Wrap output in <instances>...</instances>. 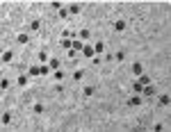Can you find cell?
<instances>
[{
  "mask_svg": "<svg viewBox=\"0 0 171 132\" xmlns=\"http://www.w3.org/2000/svg\"><path fill=\"white\" fill-rule=\"evenodd\" d=\"M94 53L96 55H103V53H105V44H103V41H98V44L94 46Z\"/></svg>",
  "mask_w": 171,
  "mask_h": 132,
  "instance_id": "cell-11",
  "label": "cell"
},
{
  "mask_svg": "<svg viewBox=\"0 0 171 132\" xmlns=\"http://www.w3.org/2000/svg\"><path fill=\"white\" fill-rule=\"evenodd\" d=\"M68 14H80V5H68Z\"/></svg>",
  "mask_w": 171,
  "mask_h": 132,
  "instance_id": "cell-17",
  "label": "cell"
},
{
  "mask_svg": "<svg viewBox=\"0 0 171 132\" xmlns=\"http://www.w3.org/2000/svg\"><path fill=\"white\" fill-rule=\"evenodd\" d=\"M27 75H30V78H37V75H41V66H30Z\"/></svg>",
  "mask_w": 171,
  "mask_h": 132,
  "instance_id": "cell-4",
  "label": "cell"
},
{
  "mask_svg": "<svg viewBox=\"0 0 171 132\" xmlns=\"http://www.w3.org/2000/svg\"><path fill=\"white\" fill-rule=\"evenodd\" d=\"M39 59H41V62H48V53H46V50H41V53H39Z\"/></svg>",
  "mask_w": 171,
  "mask_h": 132,
  "instance_id": "cell-27",
  "label": "cell"
},
{
  "mask_svg": "<svg viewBox=\"0 0 171 132\" xmlns=\"http://www.w3.org/2000/svg\"><path fill=\"white\" fill-rule=\"evenodd\" d=\"M11 57H14V53L11 50H5L2 53V62H11Z\"/></svg>",
  "mask_w": 171,
  "mask_h": 132,
  "instance_id": "cell-16",
  "label": "cell"
},
{
  "mask_svg": "<svg viewBox=\"0 0 171 132\" xmlns=\"http://www.w3.org/2000/svg\"><path fill=\"white\" fill-rule=\"evenodd\" d=\"M82 55H85L87 59H94V57H96V53H94V46H85V48H82Z\"/></svg>",
  "mask_w": 171,
  "mask_h": 132,
  "instance_id": "cell-1",
  "label": "cell"
},
{
  "mask_svg": "<svg viewBox=\"0 0 171 132\" xmlns=\"http://www.w3.org/2000/svg\"><path fill=\"white\" fill-rule=\"evenodd\" d=\"M27 41H30V36H27V34H18L16 36V44H21V46H25Z\"/></svg>",
  "mask_w": 171,
  "mask_h": 132,
  "instance_id": "cell-12",
  "label": "cell"
},
{
  "mask_svg": "<svg viewBox=\"0 0 171 132\" xmlns=\"http://www.w3.org/2000/svg\"><path fill=\"white\" fill-rule=\"evenodd\" d=\"M32 112H34V114H41V112H43V105H41V103H34Z\"/></svg>",
  "mask_w": 171,
  "mask_h": 132,
  "instance_id": "cell-18",
  "label": "cell"
},
{
  "mask_svg": "<svg viewBox=\"0 0 171 132\" xmlns=\"http://www.w3.org/2000/svg\"><path fill=\"white\" fill-rule=\"evenodd\" d=\"M128 105L130 107H137V105H142V98H139V93H135V96L128 100Z\"/></svg>",
  "mask_w": 171,
  "mask_h": 132,
  "instance_id": "cell-7",
  "label": "cell"
},
{
  "mask_svg": "<svg viewBox=\"0 0 171 132\" xmlns=\"http://www.w3.org/2000/svg\"><path fill=\"white\" fill-rule=\"evenodd\" d=\"M48 66H50V71H60V59H57V57H50Z\"/></svg>",
  "mask_w": 171,
  "mask_h": 132,
  "instance_id": "cell-9",
  "label": "cell"
},
{
  "mask_svg": "<svg viewBox=\"0 0 171 132\" xmlns=\"http://www.w3.org/2000/svg\"><path fill=\"white\" fill-rule=\"evenodd\" d=\"M89 34H91L89 30H80V32H78V36H80V41H85V39H89Z\"/></svg>",
  "mask_w": 171,
  "mask_h": 132,
  "instance_id": "cell-13",
  "label": "cell"
},
{
  "mask_svg": "<svg viewBox=\"0 0 171 132\" xmlns=\"http://www.w3.org/2000/svg\"><path fill=\"white\" fill-rule=\"evenodd\" d=\"M94 93H96V87H91V84H89V87H85V89H82V96H85V98L94 96Z\"/></svg>",
  "mask_w": 171,
  "mask_h": 132,
  "instance_id": "cell-8",
  "label": "cell"
},
{
  "mask_svg": "<svg viewBox=\"0 0 171 132\" xmlns=\"http://www.w3.org/2000/svg\"><path fill=\"white\" fill-rule=\"evenodd\" d=\"M55 91L57 93H64V84H55Z\"/></svg>",
  "mask_w": 171,
  "mask_h": 132,
  "instance_id": "cell-30",
  "label": "cell"
},
{
  "mask_svg": "<svg viewBox=\"0 0 171 132\" xmlns=\"http://www.w3.org/2000/svg\"><path fill=\"white\" fill-rule=\"evenodd\" d=\"M68 16V7H62L60 9V18H66Z\"/></svg>",
  "mask_w": 171,
  "mask_h": 132,
  "instance_id": "cell-25",
  "label": "cell"
},
{
  "mask_svg": "<svg viewBox=\"0 0 171 132\" xmlns=\"http://www.w3.org/2000/svg\"><path fill=\"white\" fill-rule=\"evenodd\" d=\"M142 89H144V87H142L139 82H135V84H132V91H135V93H142Z\"/></svg>",
  "mask_w": 171,
  "mask_h": 132,
  "instance_id": "cell-24",
  "label": "cell"
},
{
  "mask_svg": "<svg viewBox=\"0 0 171 132\" xmlns=\"http://www.w3.org/2000/svg\"><path fill=\"white\" fill-rule=\"evenodd\" d=\"M55 80H57V82H62V80H64V73H62V71H55Z\"/></svg>",
  "mask_w": 171,
  "mask_h": 132,
  "instance_id": "cell-28",
  "label": "cell"
},
{
  "mask_svg": "<svg viewBox=\"0 0 171 132\" xmlns=\"http://www.w3.org/2000/svg\"><path fill=\"white\" fill-rule=\"evenodd\" d=\"M85 78V71H75V75H73V80H82Z\"/></svg>",
  "mask_w": 171,
  "mask_h": 132,
  "instance_id": "cell-26",
  "label": "cell"
},
{
  "mask_svg": "<svg viewBox=\"0 0 171 132\" xmlns=\"http://www.w3.org/2000/svg\"><path fill=\"white\" fill-rule=\"evenodd\" d=\"M137 82H139L142 87H146V84H151V75H146V73H142V75H137Z\"/></svg>",
  "mask_w": 171,
  "mask_h": 132,
  "instance_id": "cell-2",
  "label": "cell"
},
{
  "mask_svg": "<svg viewBox=\"0 0 171 132\" xmlns=\"http://www.w3.org/2000/svg\"><path fill=\"white\" fill-rule=\"evenodd\" d=\"M48 73H50V66H48V64H46V66H41V75H48Z\"/></svg>",
  "mask_w": 171,
  "mask_h": 132,
  "instance_id": "cell-29",
  "label": "cell"
},
{
  "mask_svg": "<svg viewBox=\"0 0 171 132\" xmlns=\"http://www.w3.org/2000/svg\"><path fill=\"white\" fill-rule=\"evenodd\" d=\"M16 84H21V87H25V84H27V78H25V75H21V78L16 80Z\"/></svg>",
  "mask_w": 171,
  "mask_h": 132,
  "instance_id": "cell-22",
  "label": "cell"
},
{
  "mask_svg": "<svg viewBox=\"0 0 171 132\" xmlns=\"http://www.w3.org/2000/svg\"><path fill=\"white\" fill-rule=\"evenodd\" d=\"M82 48H85V44H82L80 39H75V41H73V50H82Z\"/></svg>",
  "mask_w": 171,
  "mask_h": 132,
  "instance_id": "cell-19",
  "label": "cell"
},
{
  "mask_svg": "<svg viewBox=\"0 0 171 132\" xmlns=\"http://www.w3.org/2000/svg\"><path fill=\"white\" fill-rule=\"evenodd\" d=\"M9 121H11V112H5L2 114V123H9Z\"/></svg>",
  "mask_w": 171,
  "mask_h": 132,
  "instance_id": "cell-23",
  "label": "cell"
},
{
  "mask_svg": "<svg viewBox=\"0 0 171 132\" xmlns=\"http://www.w3.org/2000/svg\"><path fill=\"white\" fill-rule=\"evenodd\" d=\"M132 73H135V75H142V73H144V66H142V62H135V64H132Z\"/></svg>",
  "mask_w": 171,
  "mask_h": 132,
  "instance_id": "cell-6",
  "label": "cell"
},
{
  "mask_svg": "<svg viewBox=\"0 0 171 132\" xmlns=\"http://www.w3.org/2000/svg\"><path fill=\"white\" fill-rule=\"evenodd\" d=\"M142 93H144V96H155V93H157V89H155L153 84H146V87L142 89Z\"/></svg>",
  "mask_w": 171,
  "mask_h": 132,
  "instance_id": "cell-3",
  "label": "cell"
},
{
  "mask_svg": "<svg viewBox=\"0 0 171 132\" xmlns=\"http://www.w3.org/2000/svg\"><path fill=\"white\" fill-rule=\"evenodd\" d=\"M126 21H123V18H121V21H116V23H114V32H123V30H126Z\"/></svg>",
  "mask_w": 171,
  "mask_h": 132,
  "instance_id": "cell-5",
  "label": "cell"
},
{
  "mask_svg": "<svg viewBox=\"0 0 171 132\" xmlns=\"http://www.w3.org/2000/svg\"><path fill=\"white\" fill-rule=\"evenodd\" d=\"M62 48H64V50H71V48H73V41H71V39H64V41H62Z\"/></svg>",
  "mask_w": 171,
  "mask_h": 132,
  "instance_id": "cell-15",
  "label": "cell"
},
{
  "mask_svg": "<svg viewBox=\"0 0 171 132\" xmlns=\"http://www.w3.org/2000/svg\"><path fill=\"white\" fill-rule=\"evenodd\" d=\"M9 84H11V82H9L7 78H2V80H0V89H9Z\"/></svg>",
  "mask_w": 171,
  "mask_h": 132,
  "instance_id": "cell-21",
  "label": "cell"
},
{
  "mask_svg": "<svg viewBox=\"0 0 171 132\" xmlns=\"http://www.w3.org/2000/svg\"><path fill=\"white\" fill-rule=\"evenodd\" d=\"M114 59H116V62H123V59H126V53H123V50H119V53L114 55Z\"/></svg>",
  "mask_w": 171,
  "mask_h": 132,
  "instance_id": "cell-20",
  "label": "cell"
},
{
  "mask_svg": "<svg viewBox=\"0 0 171 132\" xmlns=\"http://www.w3.org/2000/svg\"><path fill=\"white\" fill-rule=\"evenodd\" d=\"M169 100H171V96H169V93H162V96H160V103H157V105H160V107H167V105H169Z\"/></svg>",
  "mask_w": 171,
  "mask_h": 132,
  "instance_id": "cell-10",
  "label": "cell"
},
{
  "mask_svg": "<svg viewBox=\"0 0 171 132\" xmlns=\"http://www.w3.org/2000/svg\"><path fill=\"white\" fill-rule=\"evenodd\" d=\"M39 27H41V21H37V18H34L32 23H30V30H32V32H37Z\"/></svg>",
  "mask_w": 171,
  "mask_h": 132,
  "instance_id": "cell-14",
  "label": "cell"
}]
</instances>
